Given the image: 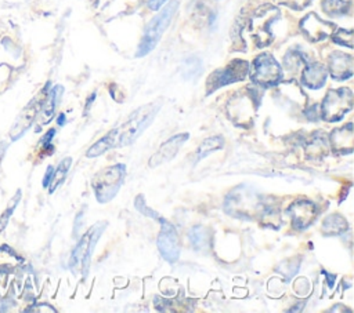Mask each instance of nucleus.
Masks as SVG:
<instances>
[{
	"label": "nucleus",
	"mask_w": 354,
	"mask_h": 313,
	"mask_svg": "<svg viewBox=\"0 0 354 313\" xmlns=\"http://www.w3.org/2000/svg\"><path fill=\"white\" fill-rule=\"evenodd\" d=\"M264 201L260 194L248 185L234 188L225 197L224 211L238 219H254L261 214Z\"/></svg>",
	"instance_id": "1"
},
{
	"label": "nucleus",
	"mask_w": 354,
	"mask_h": 313,
	"mask_svg": "<svg viewBox=\"0 0 354 313\" xmlns=\"http://www.w3.org/2000/svg\"><path fill=\"white\" fill-rule=\"evenodd\" d=\"M162 102H149L137 110H134L129 119L118 128H115V138H116V148L118 146H126L134 142L142 132L144 130L152 123L153 117L160 109Z\"/></svg>",
	"instance_id": "2"
},
{
	"label": "nucleus",
	"mask_w": 354,
	"mask_h": 313,
	"mask_svg": "<svg viewBox=\"0 0 354 313\" xmlns=\"http://www.w3.org/2000/svg\"><path fill=\"white\" fill-rule=\"evenodd\" d=\"M106 228V222L101 221L94 223L79 240L75 250L72 251L71 259H69V267L75 274L86 276L90 267V261L93 251L97 245L98 239L101 237L104 229Z\"/></svg>",
	"instance_id": "3"
},
{
	"label": "nucleus",
	"mask_w": 354,
	"mask_h": 313,
	"mask_svg": "<svg viewBox=\"0 0 354 313\" xmlns=\"http://www.w3.org/2000/svg\"><path fill=\"white\" fill-rule=\"evenodd\" d=\"M177 7H178V1L171 0L166 4V7L155 18H152V21L147 25V28L144 30L142 39H141L138 50H137V57H144L155 48V46L160 40L163 32L169 26L174 12L177 11Z\"/></svg>",
	"instance_id": "4"
},
{
	"label": "nucleus",
	"mask_w": 354,
	"mask_h": 313,
	"mask_svg": "<svg viewBox=\"0 0 354 313\" xmlns=\"http://www.w3.org/2000/svg\"><path fill=\"white\" fill-rule=\"evenodd\" d=\"M126 175L124 164H115L100 171L93 179V189L98 203H108L119 192Z\"/></svg>",
	"instance_id": "5"
},
{
	"label": "nucleus",
	"mask_w": 354,
	"mask_h": 313,
	"mask_svg": "<svg viewBox=\"0 0 354 313\" xmlns=\"http://www.w3.org/2000/svg\"><path fill=\"white\" fill-rule=\"evenodd\" d=\"M353 91L347 87L329 90L321 103V117L325 121H337L353 109Z\"/></svg>",
	"instance_id": "6"
},
{
	"label": "nucleus",
	"mask_w": 354,
	"mask_h": 313,
	"mask_svg": "<svg viewBox=\"0 0 354 313\" xmlns=\"http://www.w3.org/2000/svg\"><path fill=\"white\" fill-rule=\"evenodd\" d=\"M279 17L278 8L272 6L260 7L249 23V33L257 47H266L272 40L271 25Z\"/></svg>",
	"instance_id": "7"
},
{
	"label": "nucleus",
	"mask_w": 354,
	"mask_h": 313,
	"mask_svg": "<svg viewBox=\"0 0 354 313\" xmlns=\"http://www.w3.org/2000/svg\"><path fill=\"white\" fill-rule=\"evenodd\" d=\"M252 80L263 87L277 85L282 79V68L271 54H260L252 66Z\"/></svg>",
	"instance_id": "8"
},
{
	"label": "nucleus",
	"mask_w": 354,
	"mask_h": 313,
	"mask_svg": "<svg viewBox=\"0 0 354 313\" xmlns=\"http://www.w3.org/2000/svg\"><path fill=\"white\" fill-rule=\"evenodd\" d=\"M249 72V63L243 59H234L231 61L227 66L214 70L207 81H206V88H207V94L216 91L217 88L231 84V83H236L241 81L246 77Z\"/></svg>",
	"instance_id": "9"
},
{
	"label": "nucleus",
	"mask_w": 354,
	"mask_h": 313,
	"mask_svg": "<svg viewBox=\"0 0 354 313\" xmlns=\"http://www.w3.org/2000/svg\"><path fill=\"white\" fill-rule=\"evenodd\" d=\"M160 222V232L158 236V250L160 255L170 263L177 262L180 256V245H178V237L174 226L166 221V219H159Z\"/></svg>",
	"instance_id": "10"
},
{
	"label": "nucleus",
	"mask_w": 354,
	"mask_h": 313,
	"mask_svg": "<svg viewBox=\"0 0 354 313\" xmlns=\"http://www.w3.org/2000/svg\"><path fill=\"white\" fill-rule=\"evenodd\" d=\"M317 212L318 210L315 204L307 199L296 200L286 208V214L292 221V226L297 230L308 228L314 222Z\"/></svg>",
	"instance_id": "11"
},
{
	"label": "nucleus",
	"mask_w": 354,
	"mask_h": 313,
	"mask_svg": "<svg viewBox=\"0 0 354 313\" xmlns=\"http://www.w3.org/2000/svg\"><path fill=\"white\" fill-rule=\"evenodd\" d=\"M254 98L250 94H242L236 95L235 98H231L228 103V116L231 120L238 125H246V121L252 123L254 110H256Z\"/></svg>",
	"instance_id": "12"
},
{
	"label": "nucleus",
	"mask_w": 354,
	"mask_h": 313,
	"mask_svg": "<svg viewBox=\"0 0 354 313\" xmlns=\"http://www.w3.org/2000/svg\"><path fill=\"white\" fill-rule=\"evenodd\" d=\"M300 29L310 41L317 43L332 34L335 25L332 22L321 19L315 12H310L301 19Z\"/></svg>",
	"instance_id": "13"
},
{
	"label": "nucleus",
	"mask_w": 354,
	"mask_h": 313,
	"mask_svg": "<svg viewBox=\"0 0 354 313\" xmlns=\"http://www.w3.org/2000/svg\"><path fill=\"white\" fill-rule=\"evenodd\" d=\"M189 138V135L187 132L184 134H177L171 138H169L166 142H163L158 152H155L151 159H149V167H158L163 163L170 161L171 159H174V156L178 153L181 145Z\"/></svg>",
	"instance_id": "14"
},
{
	"label": "nucleus",
	"mask_w": 354,
	"mask_h": 313,
	"mask_svg": "<svg viewBox=\"0 0 354 313\" xmlns=\"http://www.w3.org/2000/svg\"><path fill=\"white\" fill-rule=\"evenodd\" d=\"M43 101L44 99H39V98H35L33 101H30L26 108L21 112L19 117L17 119V121L12 124L11 130H10V137L12 141L18 139L30 125L32 123L35 121L39 110L41 109V105H43Z\"/></svg>",
	"instance_id": "15"
},
{
	"label": "nucleus",
	"mask_w": 354,
	"mask_h": 313,
	"mask_svg": "<svg viewBox=\"0 0 354 313\" xmlns=\"http://www.w3.org/2000/svg\"><path fill=\"white\" fill-rule=\"evenodd\" d=\"M329 72L336 80H346L353 76L354 61L350 54L335 51L329 57Z\"/></svg>",
	"instance_id": "16"
},
{
	"label": "nucleus",
	"mask_w": 354,
	"mask_h": 313,
	"mask_svg": "<svg viewBox=\"0 0 354 313\" xmlns=\"http://www.w3.org/2000/svg\"><path fill=\"white\" fill-rule=\"evenodd\" d=\"M330 148L337 153H351L354 149V131L353 123H347L346 125L336 128L330 132L329 137Z\"/></svg>",
	"instance_id": "17"
},
{
	"label": "nucleus",
	"mask_w": 354,
	"mask_h": 313,
	"mask_svg": "<svg viewBox=\"0 0 354 313\" xmlns=\"http://www.w3.org/2000/svg\"><path fill=\"white\" fill-rule=\"evenodd\" d=\"M326 77H328V72L321 63L307 65L301 73L303 84L311 90L321 88L325 84Z\"/></svg>",
	"instance_id": "18"
},
{
	"label": "nucleus",
	"mask_w": 354,
	"mask_h": 313,
	"mask_svg": "<svg viewBox=\"0 0 354 313\" xmlns=\"http://www.w3.org/2000/svg\"><path fill=\"white\" fill-rule=\"evenodd\" d=\"M348 229V223L340 214L328 215L321 226V230L325 236H337Z\"/></svg>",
	"instance_id": "19"
},
{
	"label": "nucleus",
	"mask_w": 354,
	"mask_h": 313,
	"mask_svg": "<svg viewBox=\"0 0 354 313\" xmlns=\"http://www.w3.org/2000/svg\"><path fill=\"white\" fill-rule=\"evenodd\" d=\"M64 92V88L61 85H55L50 94L44 98L43 101V105H41V110H43V114H41V123L46 124L48 123L51 119H53V114L55 112V108L61 99V95Z\"/></svg>",
	"instance_id": "20"
},
{
	"label": "nucleus",
	"mask_w": 354,
	"mask_h": 313,
	"mask_svg": "<svg viewBox=\"0 0 354 313\" xmlns=\"http://www.w3.org/2000/svg\"><path fill=\"white\" fill-rule=\"evenodd\" d=\"M22 258L8 245L0 247V272H10L22 265Z\"/></svg>",
	"instance_id": "21"
},
{
	"label": "nucleus",
	"mask_w": 354,
	"mask_h": 313,
	"mask_svg": "<svg viewBox=\"0 0 354 313\" xmlns=\"http://www.w3.org/2000/svg\"><path fill=\"white\" fill-rule=\"evenodd\" d=\"M116 148V138H115V131H109L106 135H104L100 141H97L86 153L87 157H95L100 156L105 152H108L109 149Z\"/></svg>",
	"instance_id": "22"
},
{
	"label": "nucleus",
	"mask_w": 354,
	"mask_h": 313,
	"mask_svg": "<svg viewBox=\"0 0 354 313\" xmlns=\"http://www.w3.org/2000/svg\"><path fill=\"white\" fill-rule=\"evenodd\" d=\"M188 237L196 251H205L209 247V232L203 226H194L188 232Z\"/></svg>",
	"instance_id": "23"
},
{
	"label": "nucleus",
	"mask_w": 354,
	"mask_h": 313,
	"mask_svg": "<svg viewBox=\"0 0 354 313\" xmlns=\"http://www.w3.org/2000/svg\"><path fill=\"white\" fill-rule=\"evenodd\" d=\"M224 146V139L218 135H214V137H210V138H206L198 148V152H196V159L201 160L203 157H206L207 154L221 149Z\"/></svg>",
	"instance_id": "24"
},
{
	"label": "nucleus",
	"mask_w": 354,
	"mask_h": 313,
	"mask_svg": "<svg viewBox=\"0 0 354 313\" xmlns=\"http://www.w3.org/2000/svg\"><path fill=\"white\" fill-rule=\"evenodd\" d=\"M326 150H328V143H326V139H325V135L324 134H314L311 141L308 142V146H307V153L311 156V157H322L324 154H326Z\"/></svg>",
	"instance_id": "25"
},
{
	"label": "nucleus",
	"mask_w": 354,
	"mask_h": 313,
	"mask_svg": "<svg viewBox=\"0 0 354 313\" xmlns=\"http://www.w3.org/2000/svg\"><path fill=\"white\" fill-rule=\"evenodd\" d=\"M71 163H72V159L71 157H65L57 167V170L53 172V178H51V182H50V193H53L66 178V174L69 171V167H71Z\"/></svg>",
	"instance_id": "26"
},
{
	"label": "nucleus",
	"mask_w": 354,
	"mask_h": 313,
	"mask_svg": "<svg viewBox=\"0 0 354 313\" xmlns=\"http://www.w3.org/2000/svg\"><path fill=\"white\" fill-rule=\"evenodd\" d=\"M322 10L328 15H342L348 10L346 0H322Z\"/></svg>",
	"instance_id": "27"
},
{
	"label": "nucleus",
	"mask_w": 354,
	"mask_h": 313,
	"mask_svg": "<svg viewBox=\"0 0 354 313\" xmlns=\"http://www.w3.org/2000/svg\"><path fill=\"white\" fill-rule=\"evenodd\" d=\"M201 72V59L196 57H189L183 63V76L185 79H194Z\"/></svg>",
	"instance_id": "28"
},
{
	"label": "nucleus",
	"mask_w": 354,
	"mask_h": 313,
	"mask_svg": "<svg viewBox=\"0 0 354 313\" xmlns=\"http://www.w3.org/2000/svg\"><path fill=\"white\" fill-rule=\"evenodd\" d=\"M19 200H21V190L17 192V194L8 201L6 210L3 211V214H1V216H0V232H3V229H6V226H7V223H8V219H10V216L12 215L14 208L17 207V204L19 203Z\"/></svg>",
	"instance_id": "29"
},
{
	"label": "nucleus",
	"mask_w": 354,
	"mask_h": 313,
	"mask_svg": "<svg viewBox=\"0 0 354 313\" xmlns=\"http://www.w3.org/2000/svg\"><path fill=\"white\" fill-rule=\"evenodd\" d=\"M332 40L337 44L346 46L348 48L353 47V30L350 29H339L336 33L332 34Z\"/></svg>",
	"instance_id": "30"
},
{
	"label": "nucleus",
	"mask_w": 354,
	"mask_h": 313,
	"mask_svg": "<svg viewBox=\"0 0 354 313\" xmlns=\"http://www.w3.org/2000/svg\"><path fill=\"white\" fill-rule=\"evenodd\" d=\"M134 205H136V208H137L140 212H142L144 215L149 216L151 219H156V221H159V219H160V216H159L155 211H152L151 208H148V207H147V204H145V199H144V196H142V194H138V196L136 197V200H134Z\"/></svg>",
	"instance_id": "31"
},
{
	"label": "nucleus",
	"mask_w": 354,
	"mask_h": 313,
	"mask_svg": "<svg viewBox=\"0 0 354 313\" xmlns=\"http://www.w3.org/2000/svg\"><path fill=\"white\" fill-rule=\"evenodd\" d=\"M277 1L282 6H286L293 10H303L304 7H307L310 4L311 0H277Z\"/></svg>",
	"instance_id": "32"
},
{
	"label": "nucleus",
	"mask_w": 354,
	"mask_h": 313,
	"mask_svg": "<svg viewBox=\"0 0 354 313\" xmlns=\"http://www.w3.org/2000/svg\"><path fill=\"white\" fill-rule=\"evenodd\" d=\"M26 312H55V309L51 307L50 305L41 303V305H33V306L28 307Z\"/></svg>",
	"instance_id": "33"
},
{
	"label": "nucleus",
	"mask_w": 354,
	"mask_h": 313,
	"mask_svg": "<svg viewBox=\"0 0 354 313\" xmlns=\"http://www.w3.org/2000/svg\"><path fill=\"white\" fill-rule=\"evenodd\" d=\"M53 172H54V168H53L51 165H48L47 170H46V175H44V178H43V186H44V188H47V186L50 185L51 178H53Z\"/></svg>",
	"instance_id": "34"
},
{
	"label": "nucleus",
	"mask_w": 354,
	"mask_h": 313,
	"mask_svg": "<svg viewBox=\"0 0 354 313\" xmlns=\"http://www.w3.org/2000/svg\"><path fill=\"white\" fill-rule=\"evenodd\" d=\"M55 135V130L54 128H51L50 131H47L46 132V135L41 138V145H44V146H50V142H51V139H53V137Z\"/></svg>",
	"instance_id": "35"
},
{
	"label": "nucleus",
	"mask_w": 354,
	"mask_h": 313,
	"mask_svg": "<svg viewBox=\"0 0 354 313\" xmlns=\"http://www.w3.org/2000/svg\"><path fill=\"white\" fill-rule=\"evenodd\" d=\"M165 3H166V0H149V1H148V7H149L151 10H153V11H156V10H159Z\"/></svg>",
	"instance_id": "36"
},
{
	"label": "nucleus",
	"mask_w": 354,
	"mask_h": 313,
	"mask_svg": "<svg viewBox=\"0 0 354 313\" xmlns=\"http://www.w3.org/2000/svg\"><path fill=\"white\" fill-rule=\"evenodd\" d=\"M64 119H65V114H64V113H61V114L58 116V124H59V125H62V124H64Z\"/></svg>",
	"instance_id": "37"
},
{
	"label": "nucleus",
	"mask_w": 354,
	"mask_h": 313,
	"mask_svg": "<svg viewBox=\"0 0 354 313\" xmlns=\"http://www.w3.org/2000/svg\"><path fill=\"white\" fill-rule=\"evenodd\" d=\"M4 149H6L4 143H3V142H0V160H1V157H3V154H4Z\"/></svg>",
	"instance_id": "38"
}]
</instances>
